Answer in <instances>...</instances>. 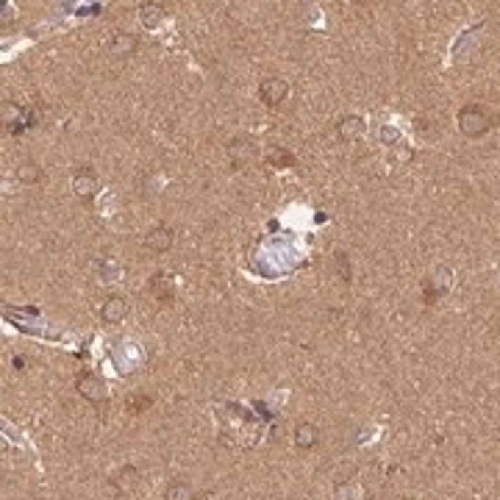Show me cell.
Masks as SVG:
<instances>
[{"mask_svg": "<svg viewBox=\"0 0 500 500\" xmlns=\"http://www.w3.org/2000/svg\"><path fill=\"white\" fill-rule=\"evenodd\" d=\"M459 125H461V131L467 136H478V133H483L492 125V114L483 106H467L459 114Z\"/></svg>", "mask_w": 500, "mask_h": 500, "instance_id": "1", "label": "cell"}, {"mask_svg": "<svg viewBox=\"0 0 500 500\" xmlns=\"http://www.w3.org/2000/svg\"><path fill=\"white\" fill-rule=\"evenodd\" d=\"M75 387H78V395H84L86 400H92V403H98V406L109 400L106 381H103L100 376H95V373H81L78 381H75Z\"/></svg>", "mask_w": 500, "mask_h": 500, "instance_id": "2", "label": "cell"}, {"mask_svg": "<svg viewBox=\"0 0 500 500\" xmlns=\"http://www.w3.org/2000/svg\"><path fill=\"white\" fill-rule=\"evenodd\" d=\"M286 92H289V86H286V81H281V78H264L261 86H259V98H261L267 106H281V103L286 100Z\"/></svg>", "mask_w": 500, "mask_h": 500, "instance_id": "3", "label": "cell"}, {"mask_svg": "<svg viewBox=\"0 0 500 500\" xmlns=\"http://www.w3.org/2000/svg\"><path fill=\"white\" fill-rule=\"evenodd\" d=\"M73 192H75L78 198L89 201V198L98 192V176H95V170H89V167L78 170V173L73 176Z\"/></svg>", "mask_w": 500, "mask_h": 500, "instance_id": "4", "label": "cell"}, {"mask_svg": "<svg viewBox=\"0 0 500 500\" xmlns=\"http://www.w3.org/2000/svg\"><path fill=\"white\" fill-rule=\"evenodd\" d=\"M170 245H173V231L164 228V225H158V228H153L150 234H145V248L153 250V253L170 250Z\"/></svg>", "mask_w": 500, "mask_h": 500, "instance_id": "5", "label": "cell"}, {"mask_svg": "<svg viewBox=\"0 0 500 500\" xmlns=\"http://www.w3.org/2000/svg\"><path fill=\"white\" fill-rule=\"evenodd\" d=\"M125 314H128V303H125V297H109V300L100 306V320H103V322H109V325L122 322V320H125Z\"/></svg>", "mask_w": 500, "mask_h": 500, "instance_id": "6", "label": "cell"}, {"mask_svg": "<svg viewBox=\"0 0 500 500\" xmlns=\"http://www.w3.org/2000/svg\"><path fill=\"white\" fill-rule=\"evenodd\" d=\"M136 48H139V42L133 34H114L109 42V50L114 56H131V53H136Z\"/></svg>", "mask_w": 500, "mask_h": 500, "instance_id": "7", "label": "cell"}, {"mask_svg": "<svg viewBox=\"0 0 500 500\" xmlns=\"http://www.w3.org/2000/svg\"><path fill=\"white\" fill-rule=\"evenodd\" d=\"M161 20H164V6H161V3H142V9H139V23H142L145 28H156Z\"/></svg>", "mask_w": 500, "mask_h": 500, "instance_id": "8", "label": "cell"}, {"mask_svg": "<svg viewBox=\"0 0 500 500\" xmlns=\"http://www.w3.org/2000/svg\"><path fill=\"white\" fill-rule=\"evenodd\" d=\"M317 428L311 425V423H300L297 428H295V445L297 447H303V450H308V447H314L317 445Z\"/></svg>", "mask_w": 500, "mask_h": 500, "instance_id": "9", "label": "cell"}, {"mask_svg": "<svg viewBox=\"0 0 500 500\" xmlns=\"http://www.w3.org/2000/svg\"><path fill=\"white\" fill-rule=\"evenodd\" d=\"M17 178H20L23 184H39V181H42V167L34 164V161H26V164L17 167Z\"/></svg>", "mask_w": 500, "mask_h": 500, "instance_id": "10", "label": "cell"}, {"mask_svg": "<svg viewBox=\"0 0 500 500\" xmlns=\"http://www.w3.org/2000/svg\"><path fill=\"white\" fill-rule=\"evenodd\" d=\"M192 497H195V492L187 483H181V481L170 483V486H167V492H164V500H192Z\"/></svg>", "mask_w": 500, "mask_h": 500, "instance_id": "11", "label": "cell"}, {"mask_svg": "<svg viewBox=\"0 0 500 500\" xmlns=\"http://www.w3.org/2000/svg\"><path fill=\"white\" fill-rule=\"evenodd\" d=\"M362 131H364V122H362L359 117H345V120L340 122V133H342L345 139H356Z\"/></svg>", "mask_w": 500, "mask_h": 500, "instance_id": "12", "label": "cell"}, {"mask_svg": "<svg viewBox=\"0 0 500 500\" xmlns=\"http://www.w3.org/2000/svg\"><path fill=\"white\" fill-rule=\"evenodd\" d=\"M267 161H270V164H286V167H295V158H292L286 150H281V147H270V150H267Z\"/></svg>", "mask_w": 500, "mask_h": 500, "instance_id": "13", "label": "cell"}, {"mask_svg": "<svg viewBox=\"0 0 500 500\" xmlns=\"http://www.w3.org/2000/svg\"><path fill=\"white\" fill-rule=\"evenodd\" d=\"M147 406H150V398H145V395H133V398H128V411H131V414H142Z\"/></svg>", "mask_w": 500, "mask_h": 500, "instance_id": "14", "label": "cell"}]
</instances>
